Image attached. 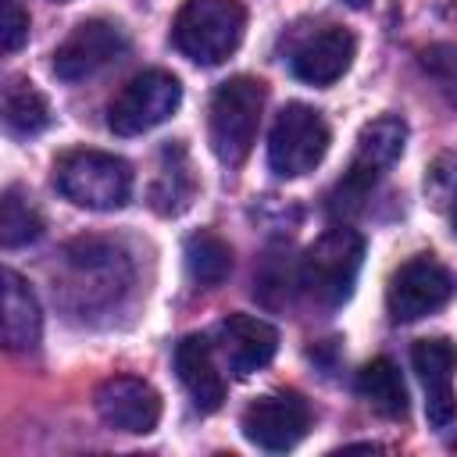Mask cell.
Returning a JSON list of instances; mask_svg holds the SVG:
<instances>
[{"label":"cell","instance_id":"25","mask_svg":"<svg viewBox=\"0 0 457 457\" xmlns=\"http://www.w3.org/2000/svg\"><path fill=\"white\" fill-rule=\"evenodd\" d=\"M29 39V14L18 0H0V46L14 54Z\"/></svg>","mask_w":457,"mask_h":457},{"label":"cell","instance_id":"14","mask_svg":"<svg viewBox=\"0 0 457 457\" xmlns=\"http://www.w3.org/2000/svg\"><path fill=\"white\" fill-rule=\"evenodd\" d=\"M218 346H221V357H225L228 371L236 378H246V375L261 371L264 364H271V357L278 350V332L264 318L228 314L218 325Z\"/></svg>","mask_w":457,"mask_h":457},{"label":"cell","instance_id":"3","mask_svg":"<svg viewBox=\"0 0 457 457\" xmlns=\"http://www.w3.org/2000/svg\"><path fill=\"white\" fill-rule=\"evenodd\" d=\"M264 96H268L264 82L250 75H236L214 89L207 111V136L221 164H243L246 154L253 150L264 114Z\"/></svg>","mask_w":457,"mask_h":457},{"label":"cell","instance_id":"11","mask_svg":"<svg viewBox=\"0 0 457 457\" xmlns=\"http://www.w3.org/2000/svg\"><path fill=\"white\" fill-rule=\"evenodd\" d=\"M64 264L71 271V282L86 293V303H111L132 282V268L125 253L104 239L71 243L64 250Z\"/></svg>","mask_w":457,"mask_h":457},{"label":"cell","instance_id":"7","mask_svg":"<svg viewBox=\"0 0 457 457\" xmlns=\"http://www.w3.org/2000/svg\"><path fill=\"white\" fill-rule=\"evenodd\" d=\"M182 104V82L171 71L150 68L125 82V89L107 107V125L114 136H143L164 125Z\"/></svg>","mask_w":457,"mask_h":457},{"label":"cell","instance_id":"18","mask_svg":"<svg viewBox=\"0 0 457 457\" xmlns=\"http://www.w3.org/2000/svg\"><path fill=\"white\" fill-rule=\"evenodd\" d=\"M43 336V311L32 286L18 271H4V343L7 350H32Z\"/></svg>","mask_w":457,"mask_h":457},{"label":"cell","instance_id":"23","mask_svg":"<svg viewBox=\"0 0 457 457\" xmlns=\"http://www.w3.org/2000/svg\"><path fill=\"white\" fill-rule=\"evenodd\" d=\"M421 71L436 82V89L457 107V43H432L418 54Z\"/></svg>","mask_w":457,"mask_h":457},{"label":"cell","instance_id":"19","mask_svg":"<svg viewBox=\"0 0 457 457\" xmlns=\"http://www.w3.org/2000/svg\"><path fill=\"white\" fill-rule=\"evenodd\" d=\"M357 393L382 418L396 421L407 414V386L400 378V368L389 357H375L357 371Z\"/></svg>","mask_w":457,"mask_h":457},{"label":"cell","instance_id":"20","mask_svg":"<svg viewBox=\"0 0 457 457\" xmlns=\"http://www.w3.org/2000/svg\"><path fill=\"white\" fill-rule=\"evenodd\" d=\"M4 125L14 136H39L50 125L46 96L21 75H11L4 82Z\"/></svg>","mask_w":457,"mask_h":457},{"label":"cell","instance_id":"22","mask_svg":"<svg viewBox=\"0 0 457 457\" xmlns=\"http://www.w3.org/2000/svg\"><path fill=\"white\" fill-rule=\"evenodd\" d=\"M43 236V214L21 186H7L0 196V246L18 250Z\"/></svg>","mask_w":457,"mask_h":457},{"label":"cell","instance_id":"21","mask_svg":"<svg viewBox=\"0 0 457 457\" xmlns=\"http://www.w3.org/2000/svg\"><path fill=\"white\" fill-rule=\"evenodd\" d=\"M182 257H186V275L204 286V289H214L228 278L232 271V250L221 236L200 228L193 236H186V246H182Z\"/></svg>","mask_w":457,"mask_h":457},{"label":"cell","instance_id":"16","mask_svg":"<svg viewBox=\"0 0 457 457\" xmlns=\"http://www.w3.org/2000/svg\"><path fill=\"white\" fill-rule=\"evenodd\" d=\"M175 371H179V382L186 386V393L200 414H211L221 407L225 382H221V371L214 364L211 343L204 336H182L175 343Z\"/></svg>","mask_w":457,"mask_h":457},{"label":"cell","instance_id":"17","mask_svg":"<svg viewBox=\"0 0 457 457\" xmlns=\"http://www.w3.org/2000/svg\"><path fill=\"white\" fill-rule=\"evenodd\" d=\"M193 196H196V175H193L189 150L179 139H171L157 154V171L150 182V207L164 218H175L193 204Z\"/></svg>","mask_w":457,"mask_h":457},{"label":"cell","instance_id":"13","mask_svg":"<svg viewBox=\"0 0 457 457\" xmlns=\"http://www.w3.org/2000/svg\"><path fill=\"white\" fill-rule=\"evenodd\" d=\"M411 364L425 386V418L432 428H446L453 421V371L457 346L446 336H428L411 346Z\"/></svg>","mask_w":457,"mask_h":457},{"label":"cell","instance_id":"1","mask_svg":"<svg viewBox=\"0 0 457 457\" xmlns=\"http://www.w3.org/2000/svg\"><path fill=\"white\" fill-rule=\"evenodd\" d=\"M364 264V239L350 225L325 228L300 257L296 282L303 286L307 300L321 311H336L350 300L357 275Z\"/></svg>","mask_w":457,"mask_h":457},{"label":"cell","instance_id":"5","mask_svg":"<svg viewBox=\"0 0 457 457\" xmlns=\"http://www.w3.org/2000/svg\"><path fill=\"white\" fill-rule=\"evenodd\" d=\"M54 186L86 211H118L132 196V168L104 150H68L54 164Z\"/></svg>","mask_w":457,"mask_h":457},{"label":"cell","instance_id":"6","mask_svg":"<svg viewBox=\"0 0 457 457\" xmlns=\"http://www.w3.org/2000/svg\"><path fill=\"white\" fill-rule=\"evenodd\" d=\"M328 150V125L307 104H286L268 132V164L278 179H300L321 164Z\"/></svg>","mask_w":457,"mask_h":457},{"label":"cell","instance_id":"15","mask_svg":"<svg viewBox=\"0 0 457 457\" xmlns=\"http://www.w3.org/2000/svg\"><path fill=\"white\" fill-rule=\"evenodd\" d=\"M353 54H357L353 32L343 29V25H325L321 32L307 36V39L293 50L289 68H293V75H296L300 82H307V86H332V82L350 68Z\"/></svg>","mask_w":457,"mask_h":457},{"label":"cell","instance_id":"12","mask_svg":"<svg viewBox=\"0 0 457 457\" xmlns=\"http://www.w3.org/2000/svg\"><path fill=\"white\" fill-rule=\"evenodd\" d=\"M96 414L104 425L132 436H146L161 421V396L136 375H114L96 389Z\"/></svg>","mask_w":457,"mask_h":457},{"label":"cell","instance_id":"28","mask_svg":"<svg viewBox=\"0 0 457 457\" xmlns=\"http://www.w3.org/2000/svg\"><path fill=\"white\" fill-rule=\"evenodd\" d=\"M450 14H453V18H457V0H450Z\"/></svg>","mask_w":457,"mask_h":457},{"label":"cell","instance_id":"26","mask_svg":"<svg viewBox=\"0 0 457 457\" xmlns=\"http://www.w3.org/2000/svg\"><path fill=\"white\" fill-rule=\"evenodd\" d=\"M343 4H346V7H353V11H364L371 0H343Z\"/></svg>","mask_w":457,"mask_h":457},{"label":"cell","instance_id":"2","mask_svg":"<svg viewBox=\"0 0 457 457\" xmlns=\"http://www.w3.org/2000/svg\"><path fill=\"white\" fill-rule=\"evenodd\" d=\"M246 32V7L239 0H186L171 21V43L193 64L214 68L236 54Z\"/></svg>","mask_w":457,"mask_h":457},{"label":"cell","instance_id":"4","mask_svg":"<svg viewBox=\"0 0 457 457\" xmlns=\"http://www.w3.org/2000/svg\"><path fill=\"white\" fill-rule=\"evenodd\" d=\"M407 146V125L396 114H382L375 121H368L357 136V150L353 161L346 168V175L336 182L332 196H328V211L336 214H353L361 211V204L368 200V193L375 189V182L400 161Z\"/></svg>","mask_w":457,"mask_h":457},{"label":"cell","instance_id":"24","mask_svg":"<svg viewBox=\"0 0 457 457\" xmlns=\"http://www.w3.org/2000/svg\"><path fill=\"white\" fill-rule=\"evenodd\" d=\"M425 193L436 207L457 200V157H439L425 175Z\"/></svg>","mask_w":457,"mask_h":457},{"label":"cell","instance_id":"10","mask_svg":"<svg viewBox=\"0 0 457 457\" xmlns=\"http://www.w3.org/2000/svg\"><path fill=\"white\" fill-rule=\"evenodd\" d=\"M239 428H243L246 443H253L268 453H286L307 436L311 407L300 393H268L243 411Z\"/></svg>","mask_w":457,"mask_h":457},{"label":"cell","instance_id":"9","mask_svg":"<svg viewBox=\"0 0 457 457\" xmlns=\"http://www.w3.org/2000/svg\"><path fill=\"white\" fill-rule=\"evenodd\" d=\"M129 39L121 32V25L107 21V18H89L79 21L68 39L54 50V75L61 82H82L93 79L96 71H104L107 64H114L118 57H125Z\"/></svg>","mask_w":457,"mask_h":457},{"label":"cell","instance_id":"27","mask_svg":"<svg viewBox=\"0 0 457 457\" xmlns=\"http://www.w3.org/2000/svg\"><path fill=\"white\" fill-rule=\"evenodd\" d=\"M450 221H453V232H457V200L450 204Z\"/></svg>","mask_w":457,"mask_h":457},{"label":"cell","instance_id":"8","mask_svg":"<svg viewBox=\"0 0 457 457\" xmlns=\"http://www.w3.org/2000/svg\"><path fill=\"white\" fill-rule=\"evenodd\" d=\"M453 293H457L453 271L432 253H418L393 271L386 289V311L393 314V321H418L446 307Z\"/></svg>","mask_w":457,"mask_h":457}]
</instances>
